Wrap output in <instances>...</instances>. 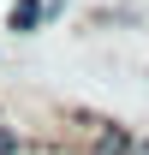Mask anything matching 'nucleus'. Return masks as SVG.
I'll use <instances>...</instances> for the list:
<instances>
[{"mask_svg":"<svg viewBox=\"0 0 149 155\" xmlns=\"http://www.w3.org/2000/svg\"><path fill=\"white\" fill-rule=\"evenodd\" d=\"M42 24H48V6H42V0H12V12H6V30L30 36V30H42Z\"/></svg>","mask_w":149,"mask_h":155,"instance_id":"2","label":"nucleus"},{"mask_svg":"<svg viewBox=\"0 0 149 155\" xmlns=\"http://www.w3.org/2000/svg\"><path fill=\"white\" fill-rule=\"evenodd\" d=\"M125 155H149V137H131V143H125Z\"/></svg>","mask_w":149,"mask_h":155,"instance_id":"4","label":"nucleus"},{"mask_svg":"<svg viewBox=\"0 0 149 155\" xmlns=\"http://www.w3.org/2000/svg\"><path fill=\"white\" fill-rule=\"evenodd\" d=\"M125 143H131L125 125H113V119H90V149H84V155H125Z\"/></svg>","mask_w":149,"mask_h":155,"instance_id":"1","label":"nucleus"},{"mask_svg":"<svg viewBox=\"0 0 149 155\" xmlns=\"http://www.w3.org/2000/svg\"><path fill=\"white\" fill-rule=\"evenodd\" d=\"M24 149V131L18 125H6V119H0V155H18Z\"/></svg>","mask_w":149,"mask_h":155,"instance_id":"3","label":"nucleus"}]
</instances>
